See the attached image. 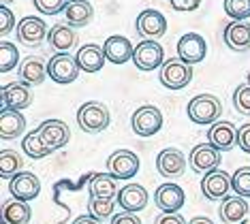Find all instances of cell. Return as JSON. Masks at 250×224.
I'll return each instance as SVG.
<instances>
[{
	"mask_svg": "<svg viewBox=\"0 0 250 224\" xmlns=\"http://www.w3.org/2000/svg\"><path fill=\"white\" fill-rule=\"evenodd\" d=\"M186 113L195 124H216L223 116V102L214 94H197L195 99H190Z\"/></svg>",
	"mask_w": 250,
	"mask_h": 224,
	"instance_id": "obj_1",
	"label": "cell"
},
{
	"mask_svg": "<svg viewBox=\"0 0 250 224\" xmlns=\"http://www.w3.org/2000/svg\"><path fill=\"white\" fill-rule=\"evenodd\" d=\"M77 124L83 133L96 135V133H103V130L109 126V111L103 102H94L90 101L86 105L79 107L77 111Z\"/></svg>",
	"mask_w": 250,
	"mask_h": 224,
	"instance_id": "obj_2",
	"label": "cell"
},
{
	"mask_svg": "<svg viewBox=\"0 0 250 224\" xmlns=\"http://www.w3.org/2000/svg\"><path fill=\"white\" fill-rule=\"evenodd\" d=\"M158 79H161V83L165 88L182 90L190 83L192 66L180 58H169V60H165V64L161 66V71H158Z\"/></svg>",
	"mask_w": 250,
	"mask_h": 224,
	"instance_id": "obj_3",
	"label": "cell"
},
{
	"mask_svg": "<svg viewBox=\"0 0 250 224\" xmlns=\"http://www.w3.org/2000/svg\"><path fill=\"white\" fill-rule=\"evenodd\" d=\"M130 126H133V133L139 137H152L163 128V113L161 109L154 105H144L130 118Z\"/></svg>",
	"mask_w": 250,
	"mask_h": 224,
	"instance_id": "obj_4",
	"label": "cell"
},
{
	"mask_svg": "<svg viewBox=\"0 0 250 224\" xmlns=\"http://www.w3.org/2000/svg\"><path fill=\"white\" fill-rule=\"evenodd\" d=\"M79 71H82V68H79V64H77V58H73V56H69V54H56L47 62L49 79L56 81V83H62V85L75 81Z\"/></svg>",
	"mask_w": 250,
	"mask_h": 224,
	"instance_id": "obj_5",
	"label": "cell"
},
{
	"mask_svg": "<svg viewBox=\"0 0 250 224\" xmlns=\"http://www.w3.org/2000/svg\"><path fill=\"white\" fill-rule=\"evenodd\" d=\"M139 171V156L130 149H116L107 158V173H111L116 180H130Z\"/></svg>",
	"mask_w": 250,
	"mask_h": 224,
	"instance_id": "obj_6",
	"label": "cell"
},
{
	"mask_svg": "<svg viewBox=\"0 0 250 224\" xmlns=\"http://www.w3.org/2000/svg\"><path fill=\"white\" fill-rule=\"evenodd\" d=\"M135 26H137V34L144 41H154L167 32V17L156 9H146L137 15Z\"/></svg>",
	"mask_w": 250,
	"mask_h": 224,
	"instance_id": "obj_7",
	"label": "cell"
},
{
	"mask_svg": "<svg viewBox=\"0 0 250 224\" xmlns=\"http://www.w3.org/2000/svg\"><path fill=\"white\" fill-rule=\"evenodd\" d=\"M188 163H190L195 173L208 175L220 166V163H223V154H220V149H216L212 143H199V145L192 147Z\"/></svg>",
	"mask_w": 250,
	"mask_h": 224,
	"instance_id": "obj_8",
	"label": "cell"
},
{
	"mask_svg": "<svg viewBox=\"0 0 250 224\" xmlns=\"http://www.w3.org/2000/svg\"><path fill=\"white\" fill-rule=\"evenodd\" d=\"M133 64L139 71H154L165 64V51L161 47V43L156 41H141L135 47V56H133Z\"/></svg>",
	"mask_w": 250,
	"mask_h": 224,
	"instance_id": "obj_9",
	"label": "cell"
},
{
	"mask_svg": "<svg viewBox=\"0 0 250 224\" xmlns=\"http://www.w3.org/2000/svg\"><path fill=\"white\" fill-rule=\"evenodd\" d=\"M208 54V43L201 34L186 32L178 41V58L188 62V64H199Z\"/></svg>",
	"mask_w": 250,
	"mask_h": 224,
	"instance_id": "obj_10",
	"label": "cell"
},
{
	"mask_svg": "<svg viewBox=\"0 0 250 224\" xmlns=\"http://www.w3.org/2000/svg\"><path fill=\"white\" fill-rule=\"evenodd\" d=\"M186 194L178 183H163L154 192V203L163 209V214H178L184 207Z\"/></svg>",
	"mask_w": 250,
	"mask_h": 224,
	"instance_id": "obj_11",
	"label": "cell"
},
{
	"mask_svg": "<svg viewBox=\"0 0 250 224\" xmlns=\"http://www.w3.org/2000/svg\"><path fill=\"white\" fill-rule=\"evenodd\" d=\"M37 130H39V135H41L43 143L49 149L64 147L66 143H69V139H71V128L62 122V120H45Z\"/></svg>",
	"mask_w": 250,
	"mask_h": 224,
	"instance_id": "obj_12",
	"label": "cell"
},
{
	"mask_svg": "<svg viewBox=\"0 0 250 224\" xmlns=\"http://www.w3.org/2000/svg\"><path fill=\"white\" fill-rule=\"evenodd\" d=\"M231 190V175L227 171H212L203 177L201 182V192L208 201H223L225 197H229Z\"/></svg>",
	"mask_w": 250,
	"mask_h": 224,
	"instance_id": "obj_13",
	"label": "cell"
},
{
	"mask_svg": "<svg viewBox=\"0 0 250 224\" xmlns=\"http://www.w3.org/2000/svg\"><path fill=\"white\" fill-rule=\"evenodd\" d=\"M237 135H240V128H235V124L220 120V122L212 124V128L208 130V143H212L216 149L225 152V149H233L237 145Z\"/></svg>",
	"mask_w": 250,
	"mask_h": 224,
	"instance_id": "obj_14",
	"label": "cell"
},
{
	"mask_svg": "<svg viewBox=\"0 0 250 224\" xmlns=\"http://www.w3.org/2000/svg\"><path fill=\"white\" fill-rule=\"evenodd\" d=\"M9 190L13 194V199H20V201H32L39 197L41 192V182L35 173H28V171H21L9 182Z\"/></svg>",
	"mask_w": 250,
	"mask_h": 224,
	"instance_id": "obj_15",
	"label": "cell"
},
{
	"mask_svg": "<svg viewBox=\"0 0 250 224\" xmlns=\"http://www.w3.org/2000/svg\"><path fill=\"white\" fill-rule=\"evenodd\" d=\"M156 169L158 173L167 180H173V177H180L186 169V158L184 154L180 152L178 147H167L158 154L156 158Z\"/></svg>",
	"mask_w": 250,
	"mask_h": 224,
	"instance_id": "obj_16",
	"label": "cell"
},
{
	"mask_svg": "<svg viewBox=\"0 0 250 224\" xmlns=\"http://www.w3.org/2000/svg\"><path fill=\"white\" fill-rule=\"evenodd\" d=\"M47 24L41 17H24L18 24V41L24 45H39L47 39Z\"/></svg>",
	"mask_w": 250,
	"mask_h": 224,
	"instance_id": "obj_17",
	"label": "cell"
},
{
	"mask_svg": "<svg viewBox=\"0 0 250 224\" xmlns=\"http://www.w3.org/2000/svg\"><path fill=\"white\" fill-rule=\"evenodd\" d=\"M32 90L30 85L21 83V81H15V83H9L2 88V102L4 107L9 109H15V111H21V109L30 107L32 105Z\"/></svg>",
	"mask_w": 250,
	"mask_h": 224,
	"instance_id": "obj_18",
	"label": "cell"
},
{
	"mask_svg": "<svg viewBox=\"0 0 250 224\" xmlns=\"http://www.w3.org/2000/svg\"><path fill=\"white\" fill-rule=\"evenodd\" d=\"M75 58H77V64L83 73H99L101 68L105 66L107 56H105L103 47H99V45H94V43H88V45H82V47L77 49Z\"/></svg>",
	"mask_w": 250,
	"mask_h": 224,
	"instance_id": "obj_19",
	"label": "cell"
},
{
	"mask_svg": "<svg viewBox=\"0 0 250 224\" xmlns=\"http://www.w3.org/2000/svg\"><path fill=\"white\" fill-rule=\"evenodd\" d=\"M62 15H64V24H69L73 28H83L92 21L94 9L88 0H69Z\"/></svg>",
	"mask_w": 250,
	"mask_h": 224,
	"instance_id": "obj_20",
	"label": "cell"
},
{
	"mask_svg": "<svg viewBox=\"0 0 250 224\" xmlns=\"http://www.w3.org/2000/svg\"><path fill=\"white\" fill-rule=\"evenodd\" d=\"M105 56L111 64H124L135 56V47L130 45V41L122 34H116V37H109L103 45Z\"/></svg>",
	"mask_w": 250,
	"mask_h": 224,
	"instance_id": "obj_21",
	"label": "cell"
},
{
	"mask_svg": "<svg viewBox=\"0 0 250 224\" xmlns=\"http://www.w3.org/2000/svg\"><path fill=\"white\" fill-rule=\"evenodd\" d=\"M218 214H220V220L227 224H240L244 222V218L248 214V203L240 194H229V197H225L220 201Z\"/></svg>",
	"mask_w": 250,
	"mask_h": 224,
	"instance_id": "obj_22",
	"label": "cell"
},
{
	"mask_svg": "<svg viewBox=\"0 0 250 224\" xmlns=\"http://www.w3.org/2000/svg\"><path fill=\"white\" fill-rule=\"evenodd\" d=\"M118 205L124 211H141L147 205V190L139 183H128L124 186L120 192H118Z\"/></svg>",
	"mask_w": 250,
	"mask_h": 224,
	"instance_id": "obj_23",
	"label": "cell"
},
{
	"mask_svg": "<svg viewBox=\"0 0 250 224\" xmlns=\"http://www.w3.org/2000/svg\"><path fill=\"white\" fill-rule=\"evenodd\" d=\"M26 130V120L20 111L9 107H2L0 111V137L2 139H18L21 137V133Z\"/></svg>",
	"mask_w": 250,
	"mask_h": 224,
	"instance_id": "obj_24",
	"label": "cell"
},
{
	"mask_svg": "<svg viewBox=\"0 0 250 224\" xmlns=\"http://www.w3.org/2000/svg\"><path fill=\"white\" fill-rule=\"evenodd\" d=\"M47 43L58 51V54H66L71 47H75L77 43V32L73 30V26L69 24H56L49 28V34H47Z\"/></svg>",
	"mask_w": 250,
	"mask_h": 224,
	"instance_id": "obj_25",
	"label": "cell"
},
{
	"mask_svg": "<svg viewBox=\"0 0 250 224\" xmlns=\"http://www.w3.org/2000/svg\"><path fill=\"white\" fill-rule=\"evenodd\" d=\"M225 43L233 51L250 49V24H246V21H231L225 28Z\"/></svg>",
	"mask_w": 250,
	"mask_h": 224,
	"instance_id": "obj_26",
	"label": "cell"
},
{
	"mask_svg": "<svg viewBox=\"0 0 250 224\" xmlns=\"http://www.w3.org/2000/svg\"><path fill=\"white\" fill-rule=\"evenodd\" d=\"M47 75V64L39 58V56H28L20 66V79L26 85H39L45 81Z\"/></svg>",
	"mask_w": 250,
	"mask_h": 224,
	"instance_id": "obj_27",
	"label": "cell"
},
{
	"mask_svg": "<svg viewBox=\"0 0 250 224\" xmlns=\"http://www.w3.org/2000/svg\"><path fill=\"white\" fill-rule=\"evenodd\" d=\"M118 180L111 173H96L90 180V197L96 199H118Z\"/></svg>",
	"mask_w": 250,
	"mask_h": 224,
	"instance_id": "obj_28",
	"label": "cell"
},
{
	"mask_svg": "<svg viewBox=\"0 0 250 224\" xmlns=\"http://www.w3.org/2000/svg\"><path fill=\"white\" fill-rule=\"evenodd\" d=\"M32 218V209L26 201L13 199L2 205V220L7 224H26Z\"/></svg>",
	"mask_w": 250,
	"mask_h": 224,
	"instance_id": "obj_29",
	"label": "cell"
},
{
	"mask_svg": "<svg viewBox=\"0 0 250 224\" xmlns=\"http://www.w3.org/2000/svg\"><path fill=\"white\" fill-rule=\"evenodd\" d=\"M21 149H24V154L28 158H32V160H41V158L49 156V154L54 152V149H49L43 143L39 130H32V133L24 135V139H21Z\"/></svg>",
	"mask_w": 250,
	"mask_h": 224,
	"instance_id": "obj_30",
	"label": "cell"
},
{
	"mask_svg": "<svg viewBox=\"0 0 250 224\" xmlns=\"http://www.w3.org/2000/svg\"><path fill=\"white\" fill-rule=\"evenodd\" d=\"M21 158L13 149H2L0 152V177L4 180H13L18 173H21Z\"/></svg>",
	"mask_w": 250,
	"mask_h": 224,
	"instance_id": "obj_31",
	"label": "cell"
},
{
	"mask_svg": "<svg viewBox=\"0 0 250 224\" xmlns=\"http://www.w3.org/2000/svg\"><path fill=\"white\" fill-rule=\"evenodd\" d=\"M113 209H116V201L113 199H96L90 197L88 201V214L96 218V220H105V218H113Z\"/></svg>",
	"mask_w": 250,
	"mask_h": 224,
	"instance_id": "obj_32",
	"label": "cell"
},
{
	"mask_svg": "<svg viewBox=\"0 0 250 224\" xmlns=\"http://www.w3.org/2000/svg\"><path fill=\"white\" fill-rule=\"evenodd\" d=\"M20 62V51L13 43L9 41H2L0 43V71L2 73H9L11 68Z\"/></svg>",
	"mask_w": 250,
	"mask_h": 224,
	"instance_id": "obj_33",
	"label": "cell"
},
{
	"mask_svg": "<svg viewBox=\"0 0 250 224\" xmlns=\"http://www.w3.org/2000/svg\"><path fill=\"white\" fill-rule=\"evenodd\" d=\"M231 188L240 197H250V166H242L231 175Z\"/></svg>",
	"mask_w": 250,
	"mask_h": 224,
	"instance_id": "obj_34",
	"label": "cell"
},
{
	"mask_svg": "<svg viewBox=\"0 0 250 224\" xmlns=\"http://www.w3.org/2000/svg\"><path fill=\"white\" fill-rule=\"evenodd\" d=\"M225 13L233 21H244L250 17V0H225Z\"/></svg>",
	"mask_w": 250,
	"mask_h": 224,
	"instance_id": "obj_35",
	"label": "cell"
},
{
	"mask_svg": "<svg viewBox=\"0 0 250 224\" xmlns=\"http://www.w3.org/2000/svg\"><path fill=\"white\" fill-rule=\"evenodd\" d=\"M233 105H235V109L242 116H250V83H242L235 88Z\"/></svg>",
	"mask_w": 250,
	"mask_h": 224,
	"instance_id": "obj_36",
	"label": "cell"
},
{
	"mask_svg": "<svg viewBox=\"0 0 250 224\" xmlns=\"http://www.w3.org/2000/svg\"><path fill=\"white\" fill-rule=\"evenodd\" d=\"M69 0H35V9L43 15H58L64 11Z\"/></svg>",
	"mask_w": 250,
	"mask_h": 224,
	"instance_id": "obj_37",
	"label": "cell"
},
{
	"mask_svg": "<svg viewBox=\"0 0 250 224\" xmlns=\"http://www.w3.org/2000/svg\"><path fill=\"white\" fill-rule=\"evenodd\" d=\"M173 11H180V13H188V11H197L201 7V0H169Z\"/></svg>",
	"mask_w": 250,
	"mask_h": 224,
	"instance_id": "obj_38",
	"label": "cell"
},
{
	"mask_svg": "<svg viewBox=\"0 0 250 224\" xmlns=\"http://www.w3.org/2000/svg\"><path fill=\"white\" fill-rule=\"evenodd\" d=\"M13 26H15V17H13V13H11V9L2 7L0 9V34L11 32Z\"/></svg>",
	"mask_w": 250,
	"mask_h": 224,
	"instance_id": "obj_39",
	"label": "cell"
},
{
	"mask_svg": "<svg viewBox=\"0 0 250 224\" xmlns=\"http://www.w3.org/2000/svg\"><path fill=\"white\" fill-rule=\"evenodd\" d=\"M237 145H240L242 152L250 154V122L240 126V135H237Z\"/></svg>",
	"mask_w": 250,
	"mask_h": 224,
	"instance_id": "obj_40",
	"label": "cell"
},
{
	"mask_svg": "<svg viewBox=\"0 0 250 224\" xmlns=\"http://www.w3.org/2000/svg\"><path fill=\"white\" fill-rule=\"evenodd\" d=\"M111 224H141V220L133 211H122V214H116L111 218Z\"/></svg>",
	"mask_w": 250,
	"mask_h": 224,
	"instance_id": "obj_41",
	"label": "cell"
},
{
	"mask_svg": "<svg viewBox=\"0 0 250 224\" xmlns=\"http://www.w3.org/2000/svg\"><path fill=\"white\" fill-rule=\"evenodd\" d=\"M154 224H188V222H184V218L180 214H161L156 216Z\"/></svg>",
	"mask_w": 250,
	"mask_h": 224,
	"instance_id": "obj_42",
	"label": "cell"
},
{
	"mask_svg": "<svg viewBox=\"0 0 250 224\" xmlns=\"http://www.w3.org/2000/svg\"><path fill=\"white\" fill-rule=\"evenodd\" d=\"M73 224H101V220H96V218H92V216H79V218H75L73 220Z\"/></svg>",
	"mask_w": 250,
	"mask_h": 224,
	"instance_id": "obj_43",
	"label": "cell"
},
{
	"mask_svg": "<svg viewBox=\"0 0 250 224\" xmlns=\"http://www.w3.org/2000/svg\"><path fill=\"white\" fill-rule=\"evenodd\" d=\"M188 224H214L209 218H203V216H199V218H192V220Z\"/></svg>",
	"mask_w": 250,
	"mask_h": 224,
	"instance_id": "obj_44",
	"label": "cell"
},
{
	"mask_svg": "<svg viewBox=\"0 0 250 224\" xmlns=\"http://www.w3.org/2000/svg\"><path fill=\"white\" fill-rule=\"evenodd\" d=\"M246 83H250V68H248V75H246Z\"/></svg>",
	"mask_w": 250,
	"mask_h": 224,
	"instance_id": "obj_45",
	"label": "cell"
},
{
	"mask_svg": "<svg viewBox=\"0 0 250 224\" xmlns=\"http://www.w3.org/2000/svg\"><path fill=\"white\" fill-rule=\"evenodd\" d=\"M240 224H250V218H248V220H244V222H240Z\"/></svg>",
	"mask_w": 250,
	"mask_h": 224,
	"instance_id": "obj_46",
	"label": "cell"
},
{
	"mask_svg": "<svg viewBox=\"0 0 250 224\" xmlns=\"http://www.w3.org/2000/svg\"><path fill=\"white\" fill-rule=\"evenodd\" d=\"M7 2H13V0H2V4H7Z\"/></svg>",
	"mask_w": 250,
	"mask_h": 224,
	"instance_id": "obj_47",
	"label": "cell"
},
{
	"mask_svg": "<svg viewBox=\"0 0 250 224\" xmlns=\"http://www.w3.org/2000/svg\"><path fill=\"white\" fill-rule=\"evenodd\" d=\"M0 224H7V222H4V220H2V222H0Z\"/></svg>",
	"mask_w": 250,
	"mask_h": 224,
	"instance_id": "obj_48",
	"label": "cell"
}]
</instances>
